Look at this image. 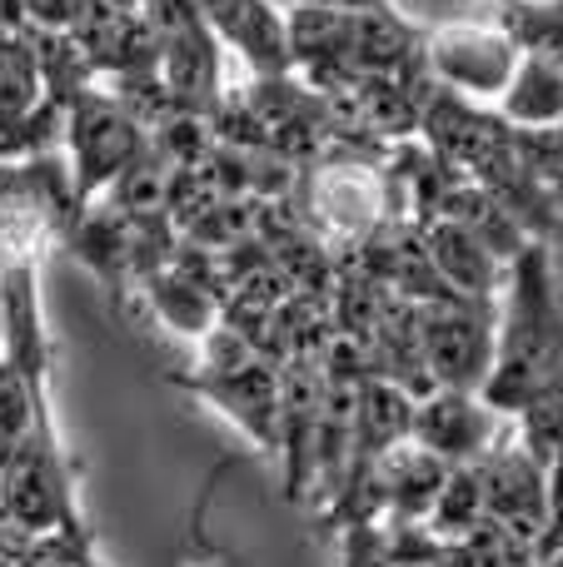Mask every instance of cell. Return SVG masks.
I'll list each match as a JSON object with an SVG mask.
<instances>
[{
  "instance_id": "cell-5",
  "label": "cell",
  "mask_w": 563,
  "mask_h": 567,
  "mask_svg": "<svg viewBox=\"0 0 563 567\" xmlns=\"http://www.w3.org/2000/svg\"><path fill=\"white\" fill-rule=\"evenodd\" d=\"M140 16L150 20L160 40V80L170 100L185 115H209L225 95V45L215 40L209 20L195 0H140Z\"/></svg>"
},
{
  "instance_id": "cell-14",
  "label": "cell",
  "mask_w": 563,
  "mask_h": 567,
  "mask_svg": "<svg viewBox=\"0 0 563 567\" xmlns=\"http://www.w3.org/2000/svg\"><path fill=\"white\" fill-rule=\"evenodd\" d=\"M494 110L519 130H559L563 125V70L544 55H524Z\"/></svg>"
},
{
  "instance_id": "cell-20",
  "label": "cell",
  "mask_w": 563,
  "mask_h": 567,
  "mask_svg": "<svg viewBox=\"0 0 563 567\" xmlns=\"http://www.w3.org/2000/svg\"><path fill=\"white\" fill-rule=\"evenodd\" d=\"M0 349H6V313H0Z\"/></svg>"
},
{
  "instance_id": "cell-10",
  "label": "cell",
  "mask_w": 563,
  "mask_h": 567,
  "mask_svg": "<svg viewBox=\"0 0 563 567\" xmlns=\"http://www.w3.org/2000/svg\"><path fill=\"white\" fill-rule=\"evenodd\" d=\"M60 245L105 284L110 299L125 303L130 293H135V219H125L115 205L90 199L85 209H75V219L65 225Z\"/></svg>"
},
{
  "instance_id": "cell-13",
  "label": "cell",
  "mask_w": 563,
  "mask_h": 567,
  "mask_svg": "<svg viewBox=\"0 0 563 567\" xmlns=\"http://www.w3.org/2000/svg\"><path fill=\"white\" fill-rule=\"evenodd\" d=\"M130 299H140L170 333H180V339H190V343H199L219 323V299L205 289V284L190 279L185 269H175V265H165V269H155L150 279H140Z\"/></svg>"
},
{
  "instance_id": "cell-7",
  "label": "cell",
  "mask_w": 563,
  "mask_h": 567,
  "mask_svg": "<svg viewBox=\"0 0 563 567\" xmlns=\"http://www.w3.org/2000/svg\"><path fill=\"white\" fill-rule=\"evenodd\" d=\"M424 60L434 85L454 90L474 105H499L524 50L514 45V35L499 20H449V25L429 30Z\"/></svg>"
},
{
  "instance_id": "cell-12",
  "label": "cell",
  "mask_w": 563,
  "mask_h": 567,
  "mask_svg": "<svg viewBox=\"0 0 563 567\" xmlns=\"http://www.w3.org/2000/svg\"><path fill=\"white\" fill-rule=\"evenodd\" d=\"M419 229H424V249H429L434 275L444 279L459 299L499 303L509 265L494 255V245H489V239H479L474 229L454 225V219H429V225H419Z\"/></svg>"
},
{
  "instance_id": "cell-1",
  "label": "cell",
  "mask_w": 563,
  "mask_h": 567,
  "mask_svg": "<svg viewBox=\"0 0 563 567\" xmlns=\"http://www.w3.org/2000/svg\"><path fill=\"white\" fill-rule=\"evenodd\" d=\"M554 383H563V313L554 293H549L544 245H524V255L504 275L494 323V363H489L479 399L499 419H519Z\"/></svg>"
},
{
  "instance_id": "cell-11",
  "label": "cell",
  "mask_w": 563,
  "mask_h": 567,
  "mask_svg": "<svg viewBox=\"0 0 563 567\" xmlns=\"http://www.w3.org/2000/svg\"><path fill=\"white\" fill-rule=\"evenodd\" d=\"M205 20L225 45V55H235L249 75H295L285 6H275V0H219L205 10Z\"/></svg>"
},
{
  "instance_id": "cell-18",
  "label": "cell",
  "mask_w": 563,
  "mask_h": 567,
  "mask_svg": "<svg viewBox=\"0 0 563 567\" xmlns=\"http://www.w3.org/2000/svg\"><path fill=\"white\" fill-rule=\"evenodd\" d=\"M289 6H315V10H399L395 0H289Z\"/></svg>"
},
{
  "instance_id": "cell-15",
  "label": "cell",
  "mask_w": 563,
  "mask_h": 567,
  "mask_svg": "<svg viewBox=\"0 0 563 567\" xmlns=\"http://www.w3.org/2000/svg\"><path fill=\"white\" fill-rule=\"evenodd\" d=\"M494 20L524 55H544L563 70V0H504Z\"/></svg>"
},
{
  "instance_id": "cell-9",
  "label": "cell",
  "mask_w": 563,
  "mask_h": 567,
  "mask_svg": "<svg viewBox=\"0 0 563 567\" xmlns=\"http://www.w3.org/2000/svg\"><path fill=\"white\" fill-rule=\"evenodd\" d=\"M509 419H499L479 393H459V389H434L424 399H414V423L409 439L419 449H429L434 458H444L449 468L459 463H479L499 439H504Z\"/></svg>"
},
{
  "instance_id": "cell-3",
  "label": "cell",
  "mask_w": 563,
  "mask_h": 567,
  "mask_svg": "<svg viewBox=\"0 0 563 567\" xmlns=\"http://www.w3.org/2000/svg\"><path fill=\"white\" fill-rule=\"evenodd\" d=\"M195 369L175 373L180 389L219 409L259 453L275 458V429H279V369L259 349H249L235 329L215 323L195 343Z\"/></svg>"
},
{
  "instance_id": "cell-4",
  "label": "cell",
  "mask_w": 563,
  "mask_h": 567,
  "mask_svg": "<svg viewBox=\"0 0 563 567\" xmlns=\"http://www.w3.org/2000/svg\"><path fill=\"white\" fill-rule=\"evenodd\" d=\"M145 150H150V130L100 80L90 90H80L65 105V135H60V155L70 165L75 209H85L90 199L105 195Z\"/></svg>"
},
{
  "instance_id": "cell-21",
  "label": "cell",
  "mask_w": 563,
  "mask_h": 567,
  "mask_svg": "<svg viewBox=\"0 0 563 567\" xmlns=\"http://www.w3.org/2000/svg\"><path fill=\"white\" fill-rule=\"evenodd\" d=\"M110 6H130V10H135V6H140V0H110Z\"/></svg>"
},
{
  "instance_id": "cell-19",
  "label": "cell",
  "mask_w": 563,
  "mask_h": 567,
  "mask_svg": "<svg viewBox=\"0 0 563 567\" xmlns=\"http://www.w3.org/2000/svg\"><path fill=\"white\" fill-rule=\"evenodd\" d=\"M539 567H563V543H559V548H549L544 558H539Z\"/></svg>"
},
{
  "instance_id": "cell-8",
  "label": "cell",
  "mask_w": 563,
  "mask_h": 567,
  "mask_svg": "<svg viewBox=\"0 0 563 567\" xmlns=\"http://www.w3.org/2000/svg\"><path fill=\"white\" fill-rule=\"evenodd\" d=\"M479 483H484V518L514 533L529 548H539L549 528V468L519 443L514 423L479 458Z\"/></svg>"
},
{
  "instance_id": "cell-22",
  "label": "cell",
  "mask_w": 563,
  "mask_h": 567,
  "mask_svg": "<svg viewBox=\"0 0 563 567\" xmlns=\"http://www.w3.org/2000/svg\"><path fill=\"white\" fill-rule=\"evenodd\" d=\"M489 6H504V0H489Z\"/></svg>"
},
{
  "instance_id": "cell-6",
  "label": "cell",
  "mask_w": 563,
  "mask_h": 567,
  "mask_svg": "<svg viewBox=\"0 0 563 567\" xmlns=\"http://www.w3.org/2000/svg\"><path fill=\"white\" fill-rule=\"evenodd\" d=\"M494 323L499 303L474 299H444V303H414V333L419 359L434 389L479 393L494 363Z\"/></svg>"
},
{
  "instance_id": "cell-2",
  "label": "cell",
  "mask_w": 563,
  "mask_h": 567,
  "mask_svg": "<svg viewBox=\"0 0 563 567\" xmlns=\"http://www.w3.org/2000/svg\"><path fill=\"white\" fill-rule=\"evenodd\" d=\"M389 150V145H385ZM385 150H359V145H329L309 165H299L289 205L295 215L325 239L335 259L365 249L385 225L405 219L389 179Z\"/></svg>"
},
{
  "instance_id": "cell-17",
  "label": "cell",
  "mask_w": 563,
  "mask_h": 567,
  "mask_svg": "<svg viewBox=\"0 0 563 567\" xmlns=\"http://www.w3.org/2000/svg\"><path fill=\"white\" fill-rule=\"evenodd\" d=\"M25 6V20L40 30H70V20L80 16L85 0H20Z\"/></svg>"
},
{
  "instance_id": "cell-16",
  "label": "cell",
  "mask_w": 563,
  "mask_h": 567,
  "mask_svg": "<svg viewBox=\"0 0 563 567\" xmlns=\"http://www.w3.org/2000/svg\"><path fill=\"white\" fill-rule=\"evenodd\" d=\"M339 548H345L339 567H395L385 523H349V528H339Z\"/></svg>"
}]
</instances>
